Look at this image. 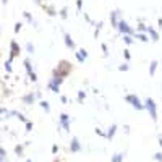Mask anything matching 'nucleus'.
Listing matches in <instances>:
<instances>
[{"label":"nucleus","instance_id":"f257e3e1","mask_svg":"<svg viewBox=\"0 0 162 162\" xmlns=\"http://www.w3.org/2000/svg\"><path fill=\"white\" fill-rule=\"evenodd\" d=\"M144 107H146V110L149 112V117L154 120V122H157L159 115H157V104H156V101L151 99V97H148V99L144 101Z\"/></svg>","mask_w":162,"mask_h":162},{"label":"nucleus","instance_id":"f03ea898","mask_svg":"<svg viewBox=\"0 0 162 162\" xmlns=\"http://www.w3.org/2000/svg\"><path fill=\"white\" fill-rule=\"evenodd\" d=\"M125 101H127L135 110H146L144 104L139 101V97L136 96V94H127V96H125Z\"/></svg>","mask_w":162,"mask_h":162},{"label":"nucleus","instance_id":"7ed1b4c3","mask_svg":"<svg viewBox=\"0 0 162 162\" xmlns=\"http://www.w3.org/2000/svg\"><path fill=\"white\" fill-rule=\"evenodd\" d=\"M57 68H59V70L63 73V76L66 78V76H70V73H71V68H73V65H71L68 60H60V62H59V65H57Z\"/></svg>","mask_w":162,"mask_h":162},{"label":"nucleus","instance_id":"20e7f679","mask_svg":"<svg viewBox=\"0 0 162 162\" xmlns=\"http://www.w3.org/2000/svg\"><path fill=\"white\" fill-rule=\"evenodd\" d=\"M59 120H60V127H62V130H63L65 133H70L71 128H70V115H68V113L62 112Z\"/></svg>","mask_w":162,"mask_h":162},{"label":"nucleus","instance_id":"39448f33","mask_svg":"<svg viewBox=\"0 0 162 162\" xmlns=\"http://www.w3.org/2000/svg\"><path fill=\"white\" fill-rule=\"evenodd\" d=\"M20 52H21L20 44H18L15 39H13V41H10V57H8V59H10V60H15L16 57L20 55Z\"/></svg>","mask_w":162,"mask_h":162},{"label":"nucleus","instance_id":"423d86ee","mask_svg":"<svg viewBox=\"0 0 162 162\" xmlns=\"http://www.w3.org/2000/svg\"><path fill=\"white\" fill-rule=\"evenodd\" d=\"M120 15H122V12L120 10H113V12H110V24H112V28L113 29H117V26H118V18H120Z\"/></svg>","mask_w":162,"mask_h":162},{"label":"nucleus","instance_id":"0eeeda50","mask_svg":"<svg viewBox=\"0 0 162 162\" xmlns=\"http://www.w3.org/2000/svg\"><path fill=\"white\" fill-rule=\"evenodd\" d=\"M75 57H76V60H78L80 63L86 62V59H88V50H86V49H76Z\"/></svg>","mask_w":162,"mask_h":162},{"label":"nucleus","instance_id":"6e6552de","mask_svg":"<svg viewBox=\"0 0 162 162\" xmlns=\"http://www.w3.org/2000/svg\"><path fill=\"white\" fill-rule=\"evenodd\" d=\"M70 151L71 152H80L81 151V143H80V139L76 136H73L71 141H70Z\"/></svg>","mask_w":162,"mask_h":162},{"label":"nucleus","instance_id":"1a4fd4ad","mask_svg":"<svg viewBox=\"0 0 162 162\" xmlns=\"http://www.w3.org/2000/svg\"><path fill=\"white\" fill-rule=\"evenodd\" d=\"M63 41H65V45L68 47V49H71V50L76 49V44H75V41H73V37H71L68 33H63Z\"/></svg>","mask_w":162,"mask_h":162},{"label":"nucleus","instance_id":"9d476101","mask_svg":"<svg viewBox=\"0 0 162 162\" xmlns=\"http://www.w3.org/2000/svg\"><path fill=\"white\" fill-rule=\"evenodd\" d=\"M36 99H37V97H36V94H34V92H28L26 96H23V97H21V101H23L24 104H28V106H33V104L36 102Z\"/></svg>","mask_w":162,"mask_h":162},{"label":"nucleus","instance_id":"9b49d317","mask_svg":"<svg viewBox=\"0 0 162 162\" xmlns=\"http://www.w3.org/2000/svg\"><path fill=\"white\" fill-rule=\"evenodd\" d=\"M41 7H42V10H44V12H45L47 15H49V16H59V12H57V10H55L54 7H50V5H47V3H42Z\"/></svg>","mask_w":162,"mask_h":162},{"label":"nucleus","instance_id":"f8f14e48","mask_svg":"<svg viewBox=\"0 0 162 162\" xmlns=\"http://www.w3.org/2000/svg\"><path fill=\"white\" fill-rule=\"evenodd\" d=\"M148 36L151 37V41H154V42L159 41V33H157L152 26H148Z\"/></svg>","mask_w":162,"mask_h":162},{"label":"nucleus","instance_id":"ddd939ff","mask_svg":"<svg viewBox=\"0 0 162 162\" xmlns=\"http://www.w3.org/2000/svg\"><path fill=\"white\" fill-rule=\"evenodd\" d=\"M133 37H135V39H138L139 42H149V41H151V37L148 36V33H136Z\"/></svg>","mask_w":162,"mask_h":162},{"label":"nucleus","instance_id":"4468645a","mask_svg":"<svg viewBox=\"0 0 162 162\" xmlns=\"http://www.w3.org/2000/svg\"><path fill=\"white\" fill-rule=\"evenodd\" d=\"M23 66H24V70H26V76L31 75V73H34V70H33V63H31L29 59H24V60H23Z\"/></svg>","mask_w":162,"mask_h":162},{"label":"nucleus","instance_id":"2eb2a0df","mask_svg":"<svg viewBox=\"0 0 162 162\" xmlns=\"http://www.w3.org/2000/svg\"><path fill=\"white\" fill-rule=\"evenodd\" d=\"M3 66H5V71H7V75H12V73H13V60L7 59V60L3 62Z\"/></svg>","mask_w":162,"mask_h":162},{"label":"nucleus","instance_id":"dca6fc26","mask_svg":"<svg viewBox=\"0 0 162 162\" xmlns=\"http://www.w3.org/2000/svg\"><path fill=\"white\" fill-rule=\"evenodd\" d=\"M117 130H118L117 125H110L109 130H107V139H113V136L117 135Z\"/></svg>","mask_w":162,"mask_h":162},{"label":"nucleus","instance_id":"f3484780","mask_svg":"<svg viewBox=\"0 0 162 162\" xmlns=\"http://www.w3.org/2000/svg\"><path fill=\"white\" fill-rule=\"evenodd\" d=\"M47 89H50V91L55 92V94H60V86H57V84L52 83L50 80H49V83H47Z\"/></svg>","mask_w":162,"mask_h":162},{"label":"nucleus","instance_id":"a211bd4d","mask_svg":"<svg viewBox=\"0 0 162 162\" xmlns=\"http://www.w3.org/2000/svg\"><path fill=\"white\" fill-rule=\"evenodd\" d=\"M24 144H16L15 146V154L18 156V157H23V154H24Z\"/></svg>","mask_w":162,"mask_h":162},{"label":"nucleus","instance_id":"6ab92c4d","mask_svg":"<svg viewBox=\"0 0 162 162\" xmlns=\"http://www.w3.org/2000/svg\"><path fill=\"white\" fill-rule=\"evenodd\" d=\"M123 157H125V152H117V154H113L110 162H123Z\"/></svg>","mask_w":162,"mask_h":162},{"label":"nucleus","instance_id":"aec40b11","mask_svg":"<svg viewBox=\"0 0 162 162\" xmlns=\"http://www.w3.org/2000/svg\"><path fill=\"white\" fill-rule=\"evenodd\" d=\"M136 33H148V26L144 21H138V28H136Z\"/></svg>","mask_w":162,"mask_h":162},{"label":"nucleus","instance_id":"412c9836","mask_svg":"<svg viewBox=\"0 0 162 162\" xmlns=\"http://www.w3.org/2000/svg\"><path fill=\"white\" fill-rule=\"evenodd\" d=\"M23 16H24V20H26L28 23H31L33 26H36V28H37V23L33 20V15H31L29 12H24V13H23Z\"/></svg>","mask_w":162,"mask_h":162},{"label":"nucleus","instance_id":"4be33fe9","mask_svg":"<svg viewBox=\"0 0 162 162\" xmlns=\"http://www.w3.org/2000/svg\"><path fill=\"white\" fill-rule=\"evenodd\" d=\"M156 70H157V62L152 60V62L149 63V76H154V75H156Z\"/></svg>","mask_w":162,"mask_h":162},{"label":"nucleus","instance_id":"5701e85b","mask_svg":"<svg viewBox=\"0 0 162 162\" xmlns=\"http://www.w3.org/2000/svg\"><path fill=\"white\" fill-rule=\"evenodd\" d=\"M50 81H52V83H55L57 86H62L63 81H65V78H63V76H52Z\"/></svg>","mask_w":162,"mask_h":162},{"label":"nucleus","instance_id":"b1692460","mask_svg":"<svg viewBox=\"0 0 162 162\" xmlns=\"http://www.w3.org/2000/svg\"><path fill=\"white\" fill-rule=\"evenodd\" d=\"M102 26H104V23H102V21H97V24L94 26V37H99V34H101V29H102Z\"/></svg>","mask_w":162,"mask_h":162},{"label":"nucleus","instance_id":"393cba45","mask_svg":"<svg viewBox=\"0 0 162 162\" xmlns=\"http://www.w3.org/2000/svg\"><path fill=\"white\" fill-rule=\"evenodd\" d=\"M39 106L42 107V110H44V112H47V113L50 112V104L47 102V101H41V102H39Z\"/></svg>","mask_w":162,"mask_h":162},{"label":"nucleus","instance_id":"a878e982","mask_svg":"<svg viewBox=\"0 0 162 162\" xmlns=\"http://www.w3.org/2000/svg\"><path fill=\"white\" fill-rule=\"evenodd\" d=\"M123 42H125L127 45H131L133 42H135V37H133V36H128V34H125V36H123Z\"/></svg>","mask_w":162,"mask_h":162},{"label":"nucleus","instance_id":"bb28decb","mask_svg":"<svg viewBox=\"0 0 162 162\" xmlns=\"http://www.w3.org/2000/svg\"><path fill=\"white\" fill-rule=\"evenodd\" d=\"M94 133H96L97 136H101V138H107V131H104V130H101L99 127H96V128H94Z\"/></svg>","mask_w":162,"mask_h":162},{"label":"nucleus","instance_id":"cd10ccee","mask_svg":"<svg viewBox=\"0 0 162 162\" xmlns=\"http://www.w3.org/2000/svg\"><path fill=\"white\" fill-rule=\"evenodd\" d=\"M84 99H86V92H84V91H78V94H76V101H78V102H84Z\"/></svg>","mask_w":162,"mask_h":162},{"label":"nucleus","instance_id":"c85d7f7f","mask_svg":"<svg viewBox=\"0 0 162 162\" xmlns=\"http://www.w3.org/2000/svg\"><path fill=\"white\" fill-rule=\"evenodd\" d=\"M59 16L62 18V20H66V18H68V8H66V7L62 8V10L59 12Z\"/></svg>","mask_w":162,"mask_h":162},{"label":"nucleus","instance_id":"c756f323","mask_svg":"<svg viewBox=\"0 0 162 162\" xmlns=\"http://www.w3.org/2000/svg\"><path fill=\"white\" fill-rule=\"evenodd\" d=\"M8 113H10V110L7 107H0V115L3 117V120H8Z\"/></svg>","mask_w":162,"mask_h":162},{"label":"nucleus","instance_id":"7c9ffc66","mask_svg":"<svg viewBox=\"0 0 162 162\" xmlns=\"http://www.w3.org/2000/svg\"><path fill=\"white\" fill-rule=\"evenodd\" d=\"M0 162H7V151H5V148H0Z\"/></svg>","mask_w":162,"mask_h":162},{"label":"nucleus","instance_id":"2f4dec72","mask_svg":"<svg viewBox=\"0 0 162 162\" xmlns=\"http://www.w3.org/2000/svg\"><path fill=\"white\" fill-rule=\"evenodd\" d=\"M26 50H28V54H34V44L33 42H26Z\"/></svg>","mask_w":162,"mask_h":162},{"label":"nucleus","instance_id":"473e14b6","mask_svg":"<svg viewBox=\"0 0 162 162\" xmlns=\"http://www.w3.org/2000/svg\"><path fill=\"white\" fill-rule=\"evenodd\" d=\"M118 70H120V71H128V70H130V63H128V62L122 63V65L118 66Z\"/></svg>","mask_w":162,"mask_h":162},{"label":"nucleus","instance_id":"72a5a7b5","mask_svg":"<svg viewBox=\"0 0 162 162\" xmlns=\"http://www.w3.org/2000/svg\"><path fill=\"white\" fill-rule=\"evenodd\" d=\"M16 118L20 120V122H23V123H26V122H29V120H28V118H26V117L23 115V113H21L20 110H18V113H16Z\"/></svg>","mask_w":162,"mask_h":162},{"label":"nucleus","instance_id":"f704fd0d","mask_svg":"<svg viewBox=\"0 0 162 162\" xmlns=\"http://www.w3.org/2000/svg\"><path fill=\"white\" fill-rule=\"evenodd\" d=\"M123 59H125V62H130V60H131V54H130L128 49L123 50Z\"/></svg>","mask_w":162,"mask_h":162},{"label":"nucleus","instance_id":"c9c22d12","mask_svg":"<svg viewBox=\"0 0 162 162\" xmlns=\"http://www.w3.org/2000/svg\"><path fill=\"white\" fill-rule=\"evenodd\" d=\"M21 28H23V23H20V21H18V23H15V34H18V33H21Z\"/></svg>","mask_w":162,"mask_h":162},{"label":"nucleus","instance_id":"e433bc0d","mask_svg":"<svg viewBox=\"0 0 162 162\" xmlns=\"http://www.w3.org/2000/svg\"><path fill=\"white\" fill-rule=\"evenodd\" d=\"M101 50L104 52V57H107V55H109V47H107L106 44H101Z\"/></svg>","mask_w":162,"mask_h":162},{"label":"nucleus","instance_id":"4c0bfd02","mask_svg":"<svg viewBox=\"0 0 162 162\" xmlns=\"http://www.w3.org/2000/svg\"><path fill=\"white\" fill-rule=\"evenodd\" d=\"M24 125H26V131H28V133L33 131V128H34V123H33V122H26Z\"/></svg>","mask_w":162,"mask_h":162},{"label":"nucleus","instance_id":"58836bf2","mask_svg":"<svg viewBox=\"0 0 162 162\" xmlns=\"http://www.w3.org/2000/svg\"><path fill=\"white\" fill-rule=\"evenodd\" d=\"M152 159H154L156 162H162V152H156V154L152 156Z\"/></svg>","mask_w":162,"mask_h":162},{"label":"nucleus","instance_id":"ea45409f","mask_svg":"<svg viewBox=\"0 0 162 162\" xmlns=\"http://www.w3.org/2000/svg\"><path fill=\"white\" fill-rule=\"evenodd\" d=\"M7 97H10V89H7V86L3 84V99H7Z\"/></svg>","mask_w":162,"mask_h":162},{"label":"nucleus","instance_id":"a19ab883","mask_svg":"<svg viewBox=\"0 0 162 162\" xmlns=\"http://www.w3.org/2000/svg\"><path fill=\"white\" fill-rule=\"evenodd\" d=\"M76 10L78 12L83 10V0H76Z\"/></svg>","mask_w":162,"mask_h":162},{"label":"nucleus","instance_id":"79ce46f5","mask_svg":"<svg viewBox=\"0 0 162 162\" xmlns=\"http://www.w3.org/2000/svg\"><path fill=\"white\" fill-rule=\"evenodd\" d=\"M28 78H29L33 83H36V81H37V75H36V73H31V75H28Z\"/></svg>","mask_w":162,"mask_h":162},{"label":"nucleus","instance_id":"37998d69","mask_svg":"<svg viewBox=\"0 0 162 162\" xmlns=\"http://www.w3.org/2000/svg\"><path fill=\"white\" fill-rule=\"evenodd\" d=\"M59 149H60L59 144H54V146H52V154H57V152H59Z\"/></svg>","mask_w":162,"mask_h":162},{"label":"nucleus","instance_id":"c03bdc74","mask_svg":"<svg viewBox=\"0 0 162 162\" xmlns=\"http://www.w3.org/2000/svg\"><path fill=\"white\" fill-rule=\"evenodd\" d=\"M60 102H62V104H66V102H68V97H66V96H60Z\"/></svg>","mask_w":162,"mask_h":162},{"label":"nucleus","instance_id":"a18cd8bd","mask_svg":"<svg viewBox=\"0 0 162 162\" xmlns=\"http://www.w3.org/2000/svg\"><path fill=\"white\" fill-rule=\"evenodd\" d=\"M45 2H47V0H36L37 5H42V3H45Z\"/></svg>","mask_w":162,"mask_h":162},{"label":"nucleus","instance_id":"49530a36","mask_svg":"<svg viewBox=\"0 0 162 162\" xmlns=\"http://www.w3.org/2000/svg\"><path fill=\"white\" fill-rule=\"evenodd\" d=\"M123 131L128 133V131H130V127H128V125H123Z\"/></svg>","mask_w":162,"mask_h":162},{"label":"nucleus","instance_id":"de8ad7c7","mask_svg":"<svg viewBox=\"0 0 162 162\" xmlns=\"http://www.w3.org/2000/svg\"><path fill=\"white\" fill-rule=\"evenodd\" d=\"M157 141H159V146H160V149H162V136H159Z\"/></svg>","mask_w":162,"mask_h":162},{"label":"nucleus","instance_id":"09e8293b","mask_svg":"<svg viewBox=\"0 0 162 162\" xmlns=\"http://www.w3.org/2000/svg\"><path fill=\"white\" fill-rule=\"evenodd\" d=\"M2 3H3V5H7V3H8V0H2Z\"/></svg>","mask_w":162,"mask_h":162},{"label":"nucleus","instance_id":"8fccbe9b","mask_svg":"<svg viewBox=\"0 0 162 162\" xmlns=\"http://www.w3.org/2000/svg\"><path fill=\"white\" fill-rule=\"evenodd\" d=\"M54 162H60V159H55V160H54Z\"/></svg>","mask_w":162,"mask_h":162},{"label":"nucleus","instance_id":"3c124183","mask_svg":"<svg viewBox=\"0 0 162 162\" xmlns=\"http://www.w3.org/2000/svg\"><path fill=\"white\" fill-rule=\"evenodd\" d=\"M26 162H33V160H31V159H26Z\"/></svg>","mask_w":162,"mask_h":162}]
</instances>
